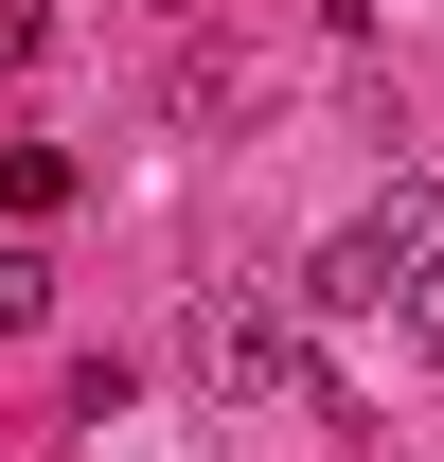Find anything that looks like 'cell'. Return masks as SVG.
<instances>
[{
	"mask_svg": "<svg viewBox=\"0 0 444 462\" xmlns=\"http://www.w3.org/2000/svg\"><path fill=\"white\" fill-rule=\"evenodd\" d=\"M427 231H444V196H409V178H391L356 231H320V267H302V320H391V285L427 267Z\"/></svg>",
	"mask_w": 444,
	"mask_h": 462,
	"instance_id": "cell-1",
	"label": "cell"
},
{
	"mask_svg": "<svg viewBox=\"0 0 444 462\" xmlns=\"http://www.w3.org/2000/svg\"><path fill=\"white\" fill-rule=\"evenodd\" d=\"M196 374H214L231 409H249V392H302L320 427H356V392H338V374H302V320H284V302H214V320H196Z\"/></svg>",
	"mask_w": 444,
	"mask_h": 462,
	"instance_id": "cell-2",
	"label": "cell"
},
{
	"mask_svg": "<svg viewBox=\"0 0 444 462\" xmlns=\"http://www.w3.org/2000/svg\"><path fill=\"white\" fill-rule=\"evenodd\" d=\"M161 18H178V0H161Z\"/></svg>",
	"mask_w": 444,
	"mask_h": 462,
	"instance_id": "cell-6",
	"label": "cell"
},
{
	"mask_svg": "<svg viewBox=\"0 0 444 462\" xmlns=\"http://www.w3.org/2000/svg\"><path fill=\"white\" fill-rule=\"evenodd\" d=\"M36 320H54V267H36V249H0V338H36Z\"/></svg>",
	"mask_w": 444,
	"mask_h": 462,
	"instance_id": "cell-5",
	"label": "cell"
},
{
	"mask_svg": "<svg viewBox=\"0 0 444 462\" xmlns=\"http://www.w3.org/2000/svg\"><path fill=\"white\" fill-rule=\"evenodd\" d=\"M0 214H71V143H0Z\"/></svg>",
	"mask_w": 444,
	"mask_h": 462,
	"instance_id": "cell-3",
	"label": "cell"
},
{
	"mask_svg": "<svg viewBox=\"0 0 444 462\" xmlns=\"http://www.w3.org/2000/svg\"><path fill=\"white\" fill-rule=\"evenodd\" d=\"M391 320H409V356H427V374H444V231H427V267L391 285Z\"/></svg>",
	"mask_w": 444,
	"mask_h": 462,
	"instance_id": "cell-4",
	"label": "cell"
}]
</instances>
